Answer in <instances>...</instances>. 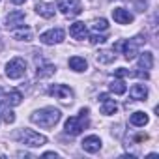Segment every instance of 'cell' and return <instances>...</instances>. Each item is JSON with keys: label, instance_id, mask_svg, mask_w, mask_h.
<instances>
[{"label": "cell", "instance_id": "1", "mask_svg": "<svg viewBox=\"0 0 159 159\" xmlns=\"http://www.w3.org/2000/svg\"><path fill=\"white\" fill-rule=\"evenodd\" d=\"M60 118H62V114L54 107H45V109H39L34 114H30L32 124H36L39 127H54Z\"/></svg>", "mask_w": 159, "mask_h": 159}, {"label": "cell", "instance_id": "2", "mask_svg": "<svg viewBox=\"0 0 159 159\" xmlns=\"http://www.w3.org/2000/svg\"><path fill=\"white\" fill-rule=\"evenodd\" d=\"M88 109H81V112H79V116H71L66 120V133L67 135H81L86 127H88Z\"/></svg>", "mask_w": 159, "mask_h": 159}, {"label": "cell", "instance_id": "3", "mask_svg": "<svg viewBox=\"0 0 159 159\" xmlns=\"http://www.w3.org/2000/svg\"><path fill=\"white\" fill-rule=\"evenodd\" d=\"M17 139H19V142H21V144L30 146V148H38V146L47 144V137H45V135H39V133H36L34 129H21V131L17 133Z\"/></svg>", "mask_w": 159, "mask_h": 159}, {"label": "cell", "instance_id": "4", "mask_svg": "<svg viewBox=\"0 0 159 159\" xmlns=\"http://www.w3.org/2000/svg\"><path fill=\"white\" fill-rule=\"evenodd\" d=\"M56 8L66 15V17H77L83 11L81 0H56Z\"/></svg>", "mask_w": 159, "mask_h": 159}, {"label": "cell", "instance_id": "5", "mask_svg": "<svg viewBox=\"0 0 159 159\" xmlns=\"http://www.w3.org/2000/svg\"><path fill=\"white\" fill-rule=\"evenodd\" d=\"M142 43H146V38L137 36V38L127 39L125 43H122V45H120V49H124V56H125L127 60H133V58L139 54V49H140V45H142Z\"/></svg>", "mask_w": 159, "mask_h": 159}, {"label": "cell", "instance_id": "6", "mask_svg": "<svg viewBox=\"0 0 159 159\" xmlns=\"http://www.w3.org/2000/svg\"><path fill=\"white\" fill-rule=\"evenodd\" d=\"M26 73V62L23 58H13L6 64V75L10 79H21Z\"/></svg>", "mask_w": 159, "mask_h": 159}, {"label": "cell", "instance_id": "7", "mask_svg": "<svg viewBox=\"0 0 159 159\" xmlns=\"http://www.w3.org/2000/svg\"><path fill=\"white\" fill-rule=\"evenodd\" d=\"M64 30L62 28H52V30H49V32H43L41 36H39V41L41 43H45V45H54V43H62L64 41Z\"/></svg>", "mask_w": 159, "mask_h": 159}, {"label": "cell", "instance_id": "8", "mask_svg": "<svg viewBox=\"0 0 159 159\" xmlns=\"http://www.w3.org/2000/svg\"><path fill=\"white\" fill-rule=\"evenodd\" d=\"M49 94L54 96L56 99H62V101H71V99H73V92H71V88L66 86V84H52V86L49 88Z\"/></svg>", "mask_w": 159, "mask_h": 159}, {"label": "cell", "instance_id": "9", "mask_svg": "<svg viewBox=\"0 0 159 159\" xmlns=\"http://www.w3.org/2000/svg\"><path fill=\"white\" fill-rule=\"evenodd\" d=\"M19 26H25V13L21 10H15V11L8 13V17H6V28L8 30H15Z\"/></svg>", "mask_w": 159, "mask_h": 159}, {"label": "cell", "instance_id": "10", "mask_svg": "<svg viewBox=\"0 0 159 159\" xmlns=\"http://www.w3.org/2000/svg\"><path fill=\"white\" fill-rule=\"evenodd\" d=\"M99 103H101V112L103 114H114L118 111V105L114 99H111L109 94H99Z\"/></svg>", "mask_w": 159, "mask_h": 159}, {"label": "cell", "instance_id": "11", "mask_svg": "<svg viewBox=\"0 0 159 159\" xmlns=\"http://www.w3.org/2000/svg\"><path fill=\"white\" fill-rule=\"evenodd\" d=\"M81 146H83L84 152H88V153H96V152H99V148H101V139L96 137V135H90V137H86V139L81 142Z\"/></svg>", "mask_w": 159, "mask_h": 159}, {"label": "cell", "instance_id": "12", "mask_svg": "<svg viewBox=\"0 0 159 159\" xmlns=\"http://www.w3.org/2000/svg\"><path fill=\"white\" fill-rule=\"evenodd\" d=\"M112 19L118 25H129V23H133V15L125 8H114L112 10Z\"/></svg>", "mask_w": 159, "mask_h": 159}, {"label": "cell", "instance_id": "13", "mask_svg": "<svg viewBox=\"0 0 159 159\" xmlns=\"http://www.w3.org/2000/svg\"><path fill=\"white\" fill-rule=\"evenodd\" d=\"M129 96H131V99H135V101H144V99L148 98V88H146V84H133L131 90H129Z\"/></svg>", "mask_w": 159, "mask_h": 159}, {"label": "cell", "instance_id": "14", "mask_svg": "<svg viewBox=\"0 0 159 159\" xmlns=\"http://www.w3.org/2000/svg\"><path fill=\"white\" fill-rule=\"evenodd\" d=\"M36 11L43 19H52L54 17V6L52 4H47V2H38L36 4Z\"/></svg>", "mask_w": 159, "mask_h": 159}, {"label": "cell", "instance_id": "15", "mask_svg": "<svg viewBox=\"0 0 159 159\" xmlns=\"http://www.w3.org/2000/svg\"><path fill=\"white\" fill-rule=\"evenodd\" d=\"M69 34H71L75 39H86V36H88L84 23H73V25L69 26Z\"/></svg>", "mask_w": 159, "mask_h": 159}, {"label": "cell", "instance_id": "16", "mask_svg": "<svg viewBox=\"0 0 159 159\" xmlns=\"http://www.w3.org/2000/svg\"><path fill=\"white\" fill-rule=\"evenodd\" d=\"M152 67H153V54H152L150 51H146V52H142V54L139 56V69L148 71V69H152Z\"/></svg>", "mask_w": 159, "mask_h": 159}, {"label": "cell", "instance_id": "17", "mask_svg": "<svg viewBox=\"0 0 159 159\" xmlns=\"http://www.w3.org/2000/svg\"><path fill=\"white\" fill-rule=\"evenodd\" d=\"M129 122H131V125L144 127V125L148 124V114H146V112H140V111H137V112H133V114L129 116Z\"/></svg>", "mask_w": 159, "mask_h": 159}, {"label": "cell", "instance_id": "18", "mask_svg": "<svg viewBox=\"0 0 159 159\" xmlns=\"http://www.w3.org/2000/svg\"><path fill=\"white\" fill-rule=\"evenodd\" d=\"M67 64H69V67H71L73 71H84V69L88 67L86 60H84V58H81V56H71Z\"/></svg>", "mask_w": 159, "mask_h": 159}, {"label": "cell", "instance_id": "19", "mask_svg": "<svg viewBox=\"0 0 159 159\" xmlns=\"http://www.w3.org/2000/svg\"><path fill=\"white\" fill-rule=\"evenodd\" d=\"M109 90L114 92L116 96H122V94L127 92V86H125L124 81H120V79H114V81H111V84H109Z\"/></svg>", "mask_w": 159, "mask_h": 159}, {"label": "cell", "instance_id": "20", "mask_svg": "<svg viewBox=\"0 0 159 159\" xmlns=\"http://www.w3.org/2000/svg\"><path fill=\"white\" fill-rule=\"evenodd\" d=\"M54 71H56V67H54L52 64H45V66H39V67H38L36 77H38V79H47V77L54 75Z\"/></svg>", "mask_w": 159, "mask_h": 159}, {"label": "cell", "instance_id": "21", "mask_svg": "<svg viewBox=\"0 0 159 159\" xmlns=\"http://www.w3.org/2000/svg\"><path fill=\"white\" fill-rule=\"evenodd\" d=\"M13 39H19V41H30L32 39V32L25 26H21V30H13Z\"/></svg>", "mask_w": 159, "mask_h": 159}, {"label": "cell", "instance_id": "22", "mask_svg": "<svg viewBox=\"0 0 159 159\" xmlns=\"http://www.w3.org/2000/svg\"><path fill=\"white\" fill-rule=\"evenodd\" d=\"M114 58H116L114 51H112V52H111V51H101V52H98V56H96V60H98L99 64H111V62H114Z\"/></svg>", "mask_w": 159, "mask_h": 159}, {"label": "cell", "instance_id": "23", "mask_svg": "<svg viewBox=\"0 0 159 159\" xmlns=\"http://www.w3.org/2000/svg\"><path fill=\"white\" fill-rule=\"evenodd\" d=\"M8 99V105H11V107H17V105H21V101H23V94L19 92V90H11L8 96H6Z\"/></svg>", "mask_w": 159, "mask_h": 159}, {"label": "cell", "instance_id": "24", "mask_svg": "<svg viewBox=\"0 0 159 159\" xmlns=\"http://www.w3.org/2000/svg\"><path fill=\"white\" fill-rule=\"evenodd\" d=\"M2 120H4L6 124H13V122H15V112H13V111H10V109L2 111Z\"/></svg>", "mask_w": 159, "mask_h": 159}, {"label": "cell", "instance_id": "25", "mask_svg": "<svg viewBox=\"0 0 159 159\" xmlns=\"http://www.w3.org/2000/svg\"><path fill=\"white\" fill-rule=\"evenodd\" d=\"M107 28H109V25H107L105 19H99V21L94 23V30H96V32H99V30H107Z\"/></svg>", "mask_w": 159, "mask_h": 159}, {"label": "cell", "instance_id": "26", "mask_svg": "<svg viewBox=\"0 0 159 159\" xmlns=\"http://www.w3.org/2000/svg\"><path fill=\"white\" fill-rule=\"evenodd\" d=\"M105 39H107V38H105V36H99V34H92V36H90V43H92V45H96V43H103Z\"/></svg>", "mask_w": 159, "mask_h": 159}, {"label": "cell", "instance_id": "27", "mask_svg": "<svg viewBox=\"0 0 159 159\" xmlns=\"http://www.w3.org/2000/svg\"><path fill=\"white\" fill-rule=\"evenodd\" d=\"M114 75H116V77H129V71H127L125 67H118V69L114 71Z\"/></svg>", "mask_w": 159, "mask_h": 159}, {"label": "cell", "instance_id": "28", "mask_svg": "<svg viewBox=\"0 0 159 159\" xmlns=\"http://www.w3.org/2000/svg\"><path fill=\"white\" fill-rule=\"evenodd\" d=\"M10 2H11V4H15V6H21V4H25V2H26V0H10Z\"/></svg>", "mask_w": 159, "mask_h": 159}, {"label": "cell", "instance_id": "29", "mask_svg": "<svg viewBox=\"0 0 159 159\" xmlns=\"http://www.w3.org/2000/svg\"><path fill=\"white\" fill-rule=\"evenodd\" d=\"M43 157H56V153L54 152H47V153H43Z\"/></svg>", "mask_w": 159, "mask_h": 159}, {"label": "cell", "instance_id": "30", "mask_svg": "<svg viewBox=\"0 0 159 159\" xmlns=\"http://www.w3.org/2000/svg\"><path fill=\"white\" fill-rule=\"evenodd\" d=\"M2 94H4V90H2V88H0V96H2Z\"/></svg>", "mask_w": 159, "mask_h": 159}, {"label": "cell", "instance_id": "31", "mask_svg": "<svg viewBox=\"0 0 159 159\" xmlns=\"http://www.w3.org/2000/svg\"><path fill=\"white\" fill-rule=\"evenodd\" d=\"M0 107H2V103H0Z\"/></svg>", "mask_w": 159, "mask_h": 159}]
</instances>
